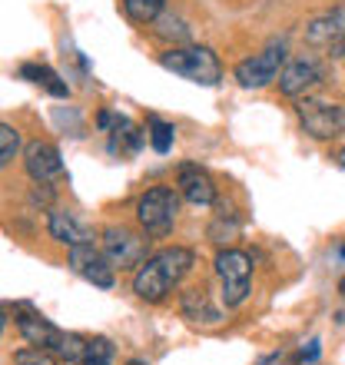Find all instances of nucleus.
I'll list each match as a JSON object with an SVG mask.
<instances>
[{"label": "nucleus", "mask_w": 345, "mask_h": 365, "mask_svg": "<svg viewBox=\"0 0 345 365\" xmlns=\"http://www.w3.org/2000/svg\"><path fill=\"white\" fill-rule=\"evenodd\" d=\"M192 262H196V256H192V250H186V246H172V250L156 252V256H150V259L136 269L133 292L143 299V302H163L172 292V286H180L182 276L192 269Z\"/></svg>", "instance_id": "f257e3e1"}, {"label": "nucleus", "mask_w": 345, "mask_h": 365, "mask_svg": "<svg viewBox=\"0 0 345 365\" xmlns=\"http://www.w3.org/2000/svg\"><path fill=\"white\" fill-rule=\"evenodd\" d=\"M160 63H163L170 73H176V77H182V80H192V83H200V87H216L222 80L220 57H216L210 47H172L160 57Z\"/></svg>", "instance_id": "f03ea898"}, {"label": "nucleus", "mask_w": 345, "mask_h": 365, "mask_svg": "<svg viewBox=\"0 0 345 365\" xmlns=\"http://www.w3.org/2000/svg\"><path fill=\"white\" fill-rule=\"evenodd\" d=\"M176 212H180V196L170 186H153L136 202V220H140L146 236H153V240L170 236L176 226Z\"/></svg>", "instance_id": "7ed1b4c3"}, {"label": "nucleus", "mask_w": 345, "mask_h": 365, "mask_svg": "<svg viewBox=\"0 0 345 365\" xmlns=\"http://www.w3.org/2000/svg\"><path fill=\"white\" fill-rule=\"evenodd\" d=\"M216 276L222 282V306L236 309L249 299L252 286V259L240 250H222L216 256Z\"/></svg>", "instance_id": "20e7f679"}, {"label": "nucleus", "mask_w": 345, "mask_h": 365, "mask_svg": "<svg viewBox=\"0 0 345 365\" xmlns=\"http://www.w3.org/2000/svg\"><path fill=\"white\" fill-rule=\"evenodd\" d=\"M100 250H103L106 262L113 269H140L146 259H150V242L143 236L130 232L126 226H106L103 236H100Z\"/></svg>", "instance_id": "39448f33"}, {"label": "nucleus", "mask_w": 345, "mask_h": 365, "mask_svg": "<svg viewBox=\"0 0 345 365\" xmlns=\"http://www.w3.org/2000/svg\"><path fill=\"white\" fill-rule=\"evenodd\" d=\"M299 123L309 136L316 140H336L345 130V110L339 103H329V100H316V96H302L296 106Z\"/></svg>", "instance_id": "423d86ee"}, {"label": "nucleus", "mask_w": 345, "mask_h": 365, "mask_svg": "<svg viewBox=\"0 0 345 365\" xmlns=\"http://www.w3.org/2000/svg\"><path fill=\"white\" fill-rule=\"evenodd\" d=\"M282 63H286V47L282 43H269L262 53H252L249 60H242L240 67H236V80L246 90H259L279 77Z\"/></svg>", "instance_id": "0eeeda50"}, {"label": "nucleus", "mask_w": 345, "mask_h": 365, "mask_svg": "<svg viewBox=\"0 0 345 365\" xmlns=\"http://www.w3.org/2000/svg\"><path fill=\"white\" fill-rule=\"evenodd\" d=\"M306 43L316 50H329L332 57H345V7H332L309 20Z\"/></svg>", "instance_id": "6e6552de"}, {"label": "nucleus", "mask_w": 345, "mask_h": 365, "mask_svg": "<svg viewBox=\"0 0 345 365\" xmlns=\"http://www.w3.org/2000/svg\"><path fill=\"white\" fill-rule=\"evenodd\" d=\"M326 80V67L316 57H296L279 70V90L286 96H309V90H316Z\"/></svg>", "instance_id": "1a4fd4ad"}, {"label": "nucleus", "mask_w": 345, "mask_h": 365, "mask_svg": "<svg viewBox=\"0 0 345 365\" xmlns=\"http://www.w3.org/2000/svg\"><path fill=\"white\" fill-rule=\"evenodd\" d=\"M70 266L73 272L86 279V282H93L96 289H113V266L106 262L103 250H96L93 242H83V246H70Z\"/></svg>", "instance_id": "9d476101"}, {"label": "nucleus", "mask_w": 345, "mask_h": 365, "mask_svg": "<svg viewBox=\"0 0 345 365\" xmlns=\"http://www.w3.org/2000/svg\"><path fill=\"white\" fill-rule=\"evenodd\" d=\"M24 166H27L30 180H34V182H43V186L63 180V160H60L57 146H53V143H43V140H34V143H27V150H24Z\"/></svg>", "instance_id": "9b49d317"}, {"label": "nucleus", "mask_w": 345, "mask_h": 365, "mask_svg": "<svg viewBox=\"0 0 345 365\" xmlns=\"http://www.w3.org/2000/svg\"><path fill=\"white\" fill-rule=\"evenodd\" d=\"M176 186H180L182 200L192 202V206H212V202H216V186H212L210 173L200 170V166L182 163L180 176H176Z\"/></svg>", "instance_id": "f8f14e48"}, {"label": "nucleus", "mask_w": 345, "mask_h": 365, "mask_svg": "<svg viewBox=\"0 0 345 365\" xmlns=\"http://www.w3.org/2000/svg\"><path fill=\"white\" fill-rule=\"evenodd\" d=\"M47 230L57 242H67V246H83V242H93V230L80 220L77 212L70 210H50L47 216Z\"/></svg>", "instance_id": "ddd939ff"}, {"label": "nucleus", "mask_w": 345, "mask_h": 365, "mask_svg": "<svg viewBox=\"0 0 345 365\" xmlns=\"http://www.w3.org/2000/svg\"><path fill=\"white\" fill-rule=\"evenodd\" d=\"M17 329H20V336L27 339L30 346L50 349V352H57L60 339H63V332H60L50 319H43L40 312H30V309H24V312L17 316Z\"/></svg>", "instance_id": "4468645a"}, {"label": "nucleus", "mask_w": 345, "mask_h": 365, "mask_svg": "<svg viewBox=\"0 0 345 365\" xmlns=\"http://www.w3.org/2000/svg\"><path fill=\"white\" fill-rule=\"evenodd\" d=\"M180 306H182V316L190 322H220V309L212 306L202 289H186Z\"/></svg>", "instance_id": "2eb2a0df"}, {"label": "nucleus", "mask_w": 345, "mask_h": 365, "mask_svg": "<svg viewBox=\"0 0 345 365\" xmlns=\"http://www.w3.org/2000/svg\"><path fill=\"white\" fill-rule=\"evenodd\" d=\"M20 77L34 80V83H40V87H47L50 93L60 96V100H67V96H70V87L50 67H34V63H24V67H20Z\"/></svg>", "instance_id": "dca6fc26"}, {"label": "nucleus", "mask_w": 345, "mask_h": 365, "mask_svg": "<svg viewBox=\"0 0 345 365\" xmlns=\"http://www.w3.org/2000/svg\"><path fill=\"white\" fill-rule=\"evenodd\" d=\"M166 0H123V10L126 17L133 24H153L160 14H163Z\"/></svg>", "instance_id": "f3484780"}, {"label": "nucleus", "mask_w": 345, "mask_h": 365, "mask_svg": "<svg viewBox=\"0 0 345 365\" xmlns=\"http://www.w3.org/2000/svg\"><path fill=\"white\" fill-rule=\"evenodd\" d=\"M146 136H150V143H153L156 153H170L176 130H172V123L160 120V116H146Z\"/></svg>", "instance_id": "a211bd4d"}, {"label": "nucleus", "mask_w": 345, "mask_h": 365, "mask_svg": "<svg viewBox=\"0 0 345 365\" xmlns=\"http://www.w3.org/2000/svg\"><path fill=\"white\" fill-rule=\"evenodd\" d=\"M86 342H90V339L77 336V332H63V339H60V346H57V356L67 365H83Z\"/></svg>", "instance_id": "6ab92c4d"}, {"label": "nucleus", "mask_w": 345, "mask_h": 365, "mask_svg": "<svg viewBox=\"0 0 345 365\" xmlns=\"http://www.w3.org/2000/svg\"><path fill=\"white\" fill-rule=\"evenodd\" d=\"M83 365H113V342L110 339H90Z\"/></svg>", "instance_id": "aec40b11"}, {"label": "nucleus", "mask_w": 345, "mask_h": 365, "mask_svg": "<svg viewBox=\"0 0 345 365\" xmlns=\"http://www.w3.org/2000/svg\"><path fill=\"white\" fill-rule=\"evenodd\" d=\"M153 24H156V37H163V40H186V37H190V30H186V24H182V20L180 17H172V14H160V17H156L153 20Z\"/></svg>", "instance_id": "412c9836"}, {"label": "nucleus", "mask_w": 345, "mask_h": 365, "mask_svg": "<svg viewBox=\"0 0 345 365\" xmlns=\"http://www.w3.org/2000/svg\"><path fill=\"white\" fill-rule=\"evenodd\" d=\"M17 150H20V133L10 123H0V170L17 156Z\"/></svg>", "instance_id": "4be33fe9"}, {"label": "nucleus", "mask_w": 345, "mask_h": 365, "mask_svg": "<svg viewBox=\"0 0 345 365\" xmlns=\"http://www.w3.org/2000/svg\"><path fill=\"white\" fill-rule=\"evenodd\" d=\"M14 365H60L57 359H53V352L50 349H20L17 356H14Z\"/></svg>", "instance_id": "5701e85b"}, {"label": "nucleus", "mask_w": 345, "mask_h": 365, "mask_svg": "<svg viewBox=\"0 0 345 365\" xmlns=\"http://www.w3.org/2000/svg\"><path fill=\"white\" fill-rule=\"evenodd\" d=\"M236 232H240V226H236V220L230 222V226H222V220H216L210 226V236H212V242H232L236 240Z\"/></svg>", "instance_id": "b1692460"}, {"label": "nucleus", "mask_w": 345, "mask_h": 365, "mask_svg": "<svg viewBox=\"0 0 345 365\" xmlns=\"http://www.w3.org/2000/svg\"><path fill=\"white\" fill-rule=\"evenodd\" d=\"M319 352H322V349H319V339H312V342H309V346L299 352V362H306V365L319 362Z\"/></svg>", "instance_id": "393cba45"}, {"label": "nucleus", "mask_w": 345, "mask_h": 365, "mask_svg": "<svg viewBox=\"0 0 345 365\" xmlns=\"http://www.w3.org/2000/svg\"><path fill=\"white\" fill-rule=\"evenodd\" d=\"M336 163L345 170V146H342V150H339V153H336Z\"/></svg>", "instance_id": "a878e982"}, {"label": "nucleus", "mask_w": 345, "mask_h": 365, "mask_svg": "<svg viewBox=\"0 0 345 365\" xmlns=\"http://www.w3.org/2000/svg\"><path fill=\"white\" fill-rule=\"evenodd\" d=\"M339 292H342V296H345V279H342V282H339Z\"/></svg>", "instance_id": "bb28decb"}, {"label": "nucleus", "mask_w": 345, "mask_h": 365, "mask_svg": "<svg viewBox=\"0 0 345 365\" xmlns=\"http://www.w3.org/2000/svg\"><path fill=\"white\" fill-rule=\"evenodd\" d=\"M126 365H146V362H140V359H133V362H126Z\"/></svg>", "instance_id": "cd10ccee"}, {"label": "nucleus", "mask_w": 345, "mask_h": 365, "mask_svg": "<svg viewBox=\"0 0 345 365\" xmlns=\"http://www.w3.org/2000/svg\"><path fill=\"white\" fill-rule=\"evenodd\" d=\"M0 332H4V312H0Z\"/></svg>", "instance_id": "c85d7f7f"}, {"label": "nucleus", "mask_w": 345, "mask_h": 365, "mask_svg": "<svg viewBox=\"0 0 345 365\" xmlns=\"http://www.w3.org/2000/svg\"><path fill=\"white\" fill-rule=\"evenodd\" d=\"M339 256H345V246H339Z\"/></svg>", "instance_id": "c756f323"}]
</instances>
